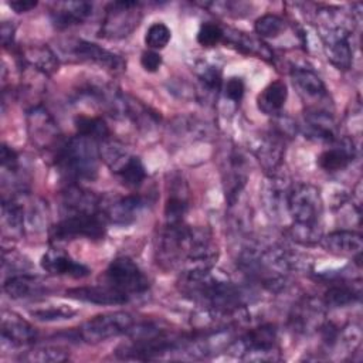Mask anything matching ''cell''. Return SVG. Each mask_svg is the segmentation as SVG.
<instances>
[{
  "label": "cell",
  "instance_id": "obj_1",
  "mask_svg": "<svg viewBox=\"0 0 363 363\" xmlns=\"http://www.w3.org/2000/svg\"><path fill=\"white\" fill-rule=\"evenodd\" d=\"M98 143L77 135L62 143L57 152V164L64 176L78 180H94L98 173Z\"/></svg>",
  "mask_w": 363,
  "mask_h": 363
},
{
  "label": "cell",
  "instance_id": "obj_2",
  "mask_svg": "<svg viewBox=\"0 0 363 363\" xmlns=\"http://www.w3.org/2000/svg\"><path fill=\"white\" fill-rule=\"evenodd\" d=\"M228 350L244 362H279L281 352L277 346V329L274 325H261L248 330L240 339L233 340Z\"/></svg>",
  "mask_w": 363,
  "mask_h": 363
},
{
  "label": "cell",
  "instance_id": "obj_3",
  "mask_svg": "<svg viewBox=\"0 0 363 363\" xmlns=\"http://www.w3.org/2000/svg\"><path fill=\"white\" fill-rule=\"evenodd\" d=\"M133 323L132 315L123 311L101 313L85 320L75 330V336L85 343H99L128 333Z\"/></svg>",
  "mask_w": 363,
  "mask_h": 363
},
{
  "label": "cell",
  "instance_id": "obj_4",
  "mask_svg": "<svg viewBox=\"0 0 363 363\" xmlns=\"http://www.w3.org/2000/svg\"><path fill=\"white\" fill-rule=\"evenodd\" d=\"M106 220L101 213H72L57 223L50 230V237L57 241L85 237L101 240L106 233Z\"/></svg>",
  "mask_w": 363,
  "mask_h": 363
},
{
  "label": "cell",
  "instance_id": "obj_5",
  "mask_svg": "<svg viewBox=\"0 0 363 363\" xmlns=\"http://www.w3.org/2000/svg\"><path fill=\"white\" fill-rule=\"evenodd\" d=\"M286 211L294 223L319 224L323 201L319 189L311 183H296L289 187Z\"/></svg>",
  "mask_w": 363,
  "mask_h": 363
},
{
  "label": "cell",
  "instance_id": "obj_6",
  "mask_svg": "<svg viewBox=\"0 0 363 363\" xmlns=\"http://www.w3.org/2000/svg\"><path fill=\"white\" fill-rule=\"evenodd\" d=\"M142 11L138 1H113L105 9L99 35L109 40L128 37L140 23Z\"/></svg>",
  "mask_w": 363,
  "mask_h": 363
},
{
  "label": "cell",
  "instance_id": "obj_7",
  "mask_svg": "<svg viewBox=\"0 0 363 363\" xmlns=\"http://www.w3.org/2000/svg\"><path fill=\"white\" fill-rule=\"evenodd\" d=\"M106 284L130 296L142 294L149 288V281L142 269L128 257H118L111 261L105 271Z\"/></svg>",
  "mask_w": 363,
  "mask_h": 363
},
{
  "label": "cell",
  "instance_id": "obj_8",
  "mask_svg": "<svg viewBox=\"0 0 363 363\" xmlns=\"http://www.w3.org/2000/svg\"><path fill=\"white\" fill-rule=\"evenodd\" d=\"M145 207V200L138 194H106L99 199L101 216L116 225L133 223Z\"/></svg>",
  "mask_w": 363,
  "mask_h": 363
},
{
  "label": "cell",
  "instance_id": "obj_9",
  "mask_svg": "<svg viewBox=\"0 0 363 363\" xmlns=\"http://www.w3.org/2000/svg\"><path fill=\"white\" fill-rule=\"evenodd\" d=\"M27 128L31 142L38 149L52 150L57 147L58 152L62 146V143L60 142V129L52 116L43 106H34L31 108V111H28Z\"/></svg>",
  "mask_w": 363,
  "mask_h": 363
},
{
  "label": "cell",
  "instance_id": "obj_10",
  "mask_svg": "<svg viewBox=\"0 0 363 363\" xmlns=\"http://www.w3.org/2000/svg\"><path fill=\"white\" fill-rule=\"evenodd\" d=\"M41 268L51 275H65L71 278H84L89 275V268L77 262L64 250L50 248L45 251L40 261Z\"/></svg>",
  "mask_w": 363,
  "mask_h": 363
},
{
  "label": "cell",
  "instance_id": "obj_11",
  "mask_svg": "<svg viewBox=\"0 0 363 363\" xmlns=\"http://www.w3.org/2000/svg\"><path fill=\"white\" fill-rule=\"evenodd\" d=\"M37 339V330L27 320L18 315L9 313L3 315L1 319V342L3 346L9 345L10 347L30 346Z\"/></svg>",
  "mask_w": 363,
  "mask_h": 363
},
{
  "label": "cell",
  "instance_id": "obj_12",
  "mask_svg": "<svg viewBox=\"0 0 363 363\" xmlns=\"http://www.w3.org/2000/svg\"><path fill=\"white\" fill-rule=\"evenodd\" d=\"M92 13V4L88 1H57L50 17L55 28L64 30L84 23Z\"/></svg>",
  "mask_w": 363,
  "mask_h": 363
},
{
  "label": "cell",
  "instance_id": "obj_13",
  "mask_svg": "<svg viewBox=\"0 0 363 363\" xmlns=\"http://www.w3.org/2000/svg\"><path fill=\"white\" fill-rule=\"evenodd\" d=\"M284 150V138H281L275 132L261 135L252 146L255 157L258 159L261 166L269 173H274L277 167L281 164Z\"/></svg>",
  "mask_w": 363,
  "mask_h": 363
},
{
  "label": "cell",
  "instance_id": "obj_14",
  "mask_svg": "<svg viewBox=\"0 0 363 363\" xmlns=\"http://www.w3.org/2000/svg\"><path fill=\"white\" fill-rule=\"evenodd\" d=\"M72 52L79 61L96 64L109 71H121L125 67V62L119 55L102 48L98 44L89 43V41L79 40L74 45Z\"/></svg>",
  "mask_w": 363,
  "mask_h": 363
},
{
  "label": "cell",
  "instance_id": "obj_15",
  "mask_svg": "<svg viewBox=\"0 0 363 363\" xmlns=\"http://www.w3.org/2000/svg\"><path fill=\"white\" fill-rule=\"evenodd\" d=\"M65 294L72 299L95 305H122L129 299L128 295L122 294L121 291L112 288L108 284L95 286H77L68 289Z\"/></svg>",
  "mask_w": 363,
  "mask_h": 363
},
{
  "label": "cell",
  "instance_id": "obj_16",
  "mask_svg": "<svg viewBox=\"0 0 363 363\" xmlns=\"http://www.w3.org/2000/svg\"><path fill=\"white\" fill-rule=\"evenodd\" d=\"M303 128L308 138L333 143L336 136V123L326 109H308L303 118Z\"/></svg>",
  "mask_w": 363,
  "mask_h": 363
},
{
  "label": "cell",
  "instance_id": "obj_17",
  "mask_svg": "<svg viewBox=\"0 0 363 363\" xmlns=\"http://www.w3.org/2000/svg\"><path fill=\"white\" fill-rule=\"evenodd\" d=\"M291 323L296 332L302 333L320 329L325 323L322 303L312 298L301 301L292 311Z\"/></svg>",
  "mask_w": 363,
  "mask_h": 363
},
{
  "label": "cell",
  "instance_id": "obj_18",
  "mask_svg": "<svg viewBox=\"0 0 363 363\" xmlns=\"http://www.w3.org/2000/svg\"><path fill=\"white\" fill-rule=\"evenodd\" d=\"M291 78H292L294 86L298 89L299 95L305 101L322 102L325 98H328L326 86L315 71L309 68L295 67L291 71Z\"/></svg>",
  "mask_w": 363,
  "mask_h": 363
},
{
  "label": "cell",
  "instance_id": "obj_19",
  "mask_svg": "<svg viewBox=\"0 0 363 363\" xmlns=\"http://www.w3.org/2000/svg\"><path fill=\"white\" fill-rule=\"evenodd\" d=\"M320 241L328 252L342 257H359L363 247L362 235L352 230L332 231Z\"/></svg>",
  "mask_w": 363,
  "mask_h": 363
},
{
  "label": "cell",
  "instance_id": "obj_20",
  "mask_svg": "<svg viewBox=\"0 0 363 363\" xmlns=\"http://www.w3.org/2000/svg\"><path fill=\"white\" fill-rule=\"evenodd\" d=\"M189 210V189L186 183L179 177L170 182V191L164 204L166 224H182Z\"/></svg>",
  "mask_w": 363,
  "mask_h": 363
},
{
  "label": "cell",
  "instance_id": "obj_21",
  "mask_svg": "<svg viewBox=\"0 0 363 363\" xmlns=\"http://www.w3.org/2000/svg\"><path fill=\"white\" fill-rule=\"evenodd\" d=\"M354 157L353 143L347 139H336L333 146L323 150L318 157V164L320 169L329 173L340 172L346 169Z\"/></svg>",
  "mask_w": 363,
  "mask_h": 363
},
{
  "label": "cell",
  "instance_id": "obj_22",
  "mask_svg": "<svg viewBox=\"0 0 363 363\" xmlns=\"http://www.w3.org/2000/svg\"><path fill=\"white\" fill-rule=\"evenodd\" d=\"M4 292L11 299H27L47 292V285L37 277L27 274L10 275L3 284Z\"/></svg>",
  "mask_w": 363,
  "mask_h": 363
},
{
  "label": "cell",
  "instance_id": "obj_23",
  "mask_svg": "<svg viewBox=\"0 0 363 363\" xmlns=\"http://www.w3.org/2000/svg\"><path fill=\"white\" fill-rule=\"evenodd\" d=\"M289 187L284 177L269 173L262 186V201L271 216H278L282 208L286 210V199Z\"/></svg>",
  "mask_w": 363,
  "mask_h": 363
},
{
  "label": "cell",
  "instance_id": "obj_24",
  "mask_svg": "<svg viewBox=\"0 0 363 363\" xmlns=\"http://www.w3.org/2000/svg\"><path fill=\"white\" fill-rule=\"evenodd\" d=\"M225 196L230 204H234L247 182L245 160L240 152H231L225 170Z\"/></svg>",
  "mask_w": 363,
  "mask_h": 363
},
{
  "label": "cell",
  "instance_id": "obj_25",
  "mask_svg": "<svg viewBox=\"0 0 363 363\" xmlns=\"http://www.w3.org/2000/svg\"><path fill=\"white\" fill-rule=\"evenodd\" d=\"M99 199L94 193L75 184L67 187L62 193V207L67 214L72 213H99Z\"/></svg>",
  "mask_w": 363,
  "mask_h": 363
},
{
  "label": "cell",
  "instance_id": "obj_26",
  "mask_svg": "<svg viewBox=\"0 0 363 363\" xmlns=\"http://www.w3.org/2000/svg\"><path fill=\"white\" fill-rule=\"evenodd\" d=\"M99 157L116 176L130 163L133 155L118 140L108 138L98 143Z\"/></svg>",
  "mask_w": 363,
  "mask_h": 363
},
{
  "label": "cell",
  "instance_id": "obj_27",
  "mask_svg": "<svg viewBox=\"0 0 363 363\" xmlns=\"http://www.w3.org/2000/svg\"><path fill=\"white\" fill-rule=\"evenodd\" d=\"M288 98V89L285 82L282 81H272L269 82L258 95L257 105L261 112L265 115H278L285 105Z\"/></svg>",
  "mask_w": 363,
  "mask_h": 363
},
{
  "label": "cell",
  "instance_id": "obj_28",
  "mask_svg": "<svg viewBox=\"0 0 363 363\" xmlns=\"http://www.w3.org/2000/svg\"><path fill=\"white\" fill-rule=\"evenodd\" d=\"M21 60L45 75H51L58 69V58L47 45H28L23 48Z\"/></svg>",
  "mask_w": 363,
  "mask_h": 363
},
{
  "label": "cell",
  "instance_id": "obj_29",
  "mask_svg": "<svg viewBox=\"0 0 363 363\" xmlns=\"http://www.w3.org/2000/svg\"><path fill=\"white\" fill-rule=\"evenodd\" d=\"M224 38L244 54L257 55L259 58H271V50L267 47V44H264L262 40L252 37L247 33L228 28L227 31H224Z\"/></svg>",
  "mask_w": 363,
  "mask_h": 363
},
{
  "label": "cell",
  "instance_id": "obj_30",
  "mask_svg": "<svg viewBox=\"0 0 363 363\" xmlns=\"http://www.w3.org/2000/svg\"><path fill=\"white\" fill-rule=\"evenodd\" d=\"M1 221L4 230H9L11 234H20L24 230L26 210L24 206L14 197L3 199L1 203Z\"/></svg>",
  "mask_w": 363,
  "mask_h": 363
},
{
  "label": "cell",
  "instance_id": "obj_31",
  "mask_svg": "<svg viewBox=\"0 0 363 363\" xmlns=\"http://www.w3.org/2000/svg\"><path fill=\"white\" fill-rule=\"evenodd\" d=\"M74 123H75L78 135L85 136L88 139H92L96 143L111 138L109 128H108V125L105 123V121L102 118L78 115V116H75Z\"/></svg>",
  "mask_w": 363,
  "mask_h": 363
},
{
  "label": "cell",
  "instance_id": "obj_32",
  "mask_svg": "<svg viewBox=\"0 0 363 363\" xmlns=\"http://www.w3.org/2000/svg\"><path fill=\"white\" fill-rule=\"evenodd\" d=\"M69 357V352L61 346L41 345L34 346L21 356V360L30 363H60Z\"/></svg>",
  "mask_w": 363,
  "mask_h": 363
},
{
  "label": "cell",
  "instance_id": "obj_33",
  "mask_svg": "<svg viewBox=\"0 0 363 363\" xmlns=\"http://www.w3.org/2000/svg\"><path fill=\"white\" fill-rule=\"evenodd\" d=\"M360 299V289L354 288L353 285L339 284L330 286L325 292L323 302L329 308H343L352 305Z\"/></svg>",
  "mask_w": 363,
  "mask_h": 363
},
{
  "label": "cell",
  "instance_id": "obj_34",
  "mask_svg": "<svg viewBox=\"0 0 363 363\" xmlns=\"http://www.w3.org/2000/svg\"><path fill=\"white\" fill-rule=\"evenodd\" d=\"M254 30L259 38H277L285 30V21L277 14H264L254 23Z\"/></svg>",
  "mask_w": 363,
  "mask_h": 363
},
{
  "label": "cell",
  "instance_id": "obj_35",
  "mask_svg": "<svg viewBox=\"0 0 363 363\" xmlns=\"http://www.w3.org/2000/svg\"><path fill=\"white\" fill-rule=\"evenodd\" d=\"M197 78L200 81L201 89L207 95H217L223 89V78L221 72L217 67L210 64H203L197 69Z\"/></svg>",
  "mask_w": 363,
  "mask_h": 363
},
{
  "label": "cell",
  "instance_id": "obj_36",
  "mask_svg": "<svg viewBox=\"0 0 363 363\" xmlns=\"http://www.w3.org/2000/svg\"><path fill=\"white\" fill-rule=\"evenodd\" d=\"M289 237L302 245H312L322 240V228L319 224L294 223L289 227Z\"/></svg>",
  "mask_w": 363,
  "mask_h": 363
},
{
  "label": "cell",
  "instance_id": "obj_37",
  "mask_svg": "<svg viewBox=\"0 0 363 363\" xmlns=\"http://www.w3.org/2000/svg\"><path fill=\"white\" fill-rule=\"evenodd\" d=\"M118 177L123 186H126L129 189H136L145 182L146 170H145V166L140 162V159L133 156L130 163L118 174Z\"/></svg>",
  "mask_w": 363,
  "mask_h": 363
},
{
  "label": "cell",
  "instance_id": "obj_38",
  "mask_svg": "<svg viewBox=\"0 0 363 363\" xmlns=\"http://www.w3.org/2000/svg\"><path fill=\"white\" fill-rule=\"evenodd\" d=\"M170 37H172V31L170 28L164 24V23H153L147 30H146V34H145V44L153 50V51H157V50H162L167 45V43L170 41Z\"/></svg>",
  "mask_w": 363,
  "mask_h": 363
},
{
  "label": "cell",
  "instance_id": "obj_39",
  "mask_svg": "<svg viewBox=\"0 0 363 363\" xmlns=\"http://www.w3.org/2000/svg\"><path fill=\"white\" fill-rule=\"evenodd\" d=\"M31 316H34L38 320L43 322H55V320H65L71 319L77 312L67 308V306H45V308H37L30 312Z\"/></svg>",
  "mask_w": 363,
  "mask_h": 363
},
{
  "label": "cell",
  "instance_id": "obj_40",
  "mask_svg": "<svg viewBox=\"0 0 363 363\" xmlns=\"http://www.w3.org/2000/svg\"><path fill=\"white\" fill-rule=\"evenodd\" d=\"M196 38L201 47H214L224 38V30L216 23H203Z\"/></svg>",
  "mask_w": 363,
  "mask_h": 363
},
{
  "label": "cell",
  "instance_id": "obj_41",
  "mask_svg": "<svg viewBox=\"0 0 363 363\" xmlns=\"http://www.w3.org/2000/svg\"><path fill=\"white\" fill-rule=\"evenodd\" d=\"M244 81L240 77H230L225 84H223V91L227 99L233 101L234 104H240L244 96Z\"/></svg>",
  "mask_w": 363,
  "mask_h": 363
},
{
  "label": "cell",
  "instance_id": "obj_42",
  "mask_svg": "<svg viewBox=\"0 0 363 363\" xmlns=\"http://www.w3.org/2000/svg\"><path fill=\"white\" fill-rule=\"evenodd\" d=\"M0 162H1V167L4 172L14 173L18 169V156H17L16 150H13L7 145H1Z\"/></svg>",
  "mask_w": 363,
  "mask_h": 363
},
{
  "label": "cell",
  "instance_id": "obj_43",
  "mask_svg": "<svg viewBox=\"0 0 363 363\" xmlns=\"http://www.w3.org/2000/svg\"><path fill=\"white\" fill-rule=\"evenodd\" d=\"M140 65L147 72H156L162 65V57L157 51L146 50L140 55Z\"/></svg>",
  "mask_w": 363,
  "mask_h": 363
},
{
  "label": "cell",
  "instance_id": "obj_44",
  "mask_svg": "<svg viewBox=\"0 0 363 363\" xmlns=\"http://www.w3.org/2000/svg\"><path fill=\"white\" fill-rule=\"evenodd\" d=\"M9 7H11L16 13H27L37 7V1L33 0H14L9 3Z\"/></svg>",
  "mask_w": 363,
  "mask_h": 363
},
{
  "label": "cell",
  "instance_id": "obj_45",
  "mask_svg": "<svg viewBox=\"0 0 363 363\" xmlns=\"http://www.w3.org/2000/svg\"><path fill=\"white\" fill-rule=\"evenodd\" d=\"M0 33H1V43H3V45H4V47L11 45V43H13V33H14V28H13L10 24L3 23V24H1V30H0Z\"/></svg>",
  "mask_w": 363,
  "mask_h": 363
}]
</instances>
